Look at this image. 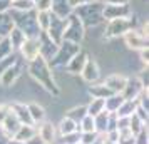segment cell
Returning <instances> with one entry per match:
<instances>
[{"instance_id":"33","label":"cell","mask_w":149,"mask_h":144,"mask_svg":"<svg viewBox=\"0 0 149 144\" xmlns=\"http://www.w3.org/2000/svg\"><path fill=\"white\" fill-rule=\"evenodd\" d=\"M14 52L15 50L10 45V40H8L7 37H0V61L8 57V55H12Z\"/></svg>"},{"instance_id":"53","label":"cell","mask_w":149,"mask_h":144,"mask_svg":"<svg viewBox=\"0 0 149 144\" xmlns=\"http://www.w3.org/2000/svg\"><path fill=\"white\" fill-rule=\"evenodd\" d=\"M77 144H81V143H77Z\"/></svg>"},{"instance_id":"49","label":"cell","mask_w":149,"mask_h":144,"mask_svg":"<svg viewBox=\"0 0 149 144\" xmlns=\"http://www.w3.org/2000/svg\"><path fill=\"white\" fill-rule=\"evenodd\" d=\"M7 144H25V143H22V141H17V139H14V137H10L7 141Z\"/></svg>"},{"instance_id":"37","label":"cell","mask_w":149,"mask_h":144,"mask_svg":"<svg viewBox=\"0 0 149 144\" xmlns=\"http://www.w3.org/2000/svg\"><path fill=\"white\" fill-rule=\"evenodd\" d=\"M17 59H19V54H17V52H14L12 55H8V57H5V59H2V61H0V74H2L7 67H10Z\"/></svg>"},{"instance_id":"27","label":"cell","mask_w":149,"mask_h":144,"mask_svg":"<svg viewBox=\"0 0 149 144\" xmlns=\"http://www.w3.org/2000/svg\"><path fill=\"white\" fill-rule=\"evenodd\" d=\"M136 107H137V101H129V99H124V102L119 106V109L116 112L117 117H131L134 114Z\"/></svg>"},{"instance_id":"36","label":"cell","mask_w":149,"mask_h":144,"mask_svg":"<svg viewBox=\"0 0 149 144\" xmlns=\"http://www.w3.org/2000/svg\"><path fill=\"white\" fill-rule=\"evenodd\" d=\"M117 144H134V134L131 131H122V132H119Z\"/></svg>"},{"instance_id":"39","label":"cell","mask_w":149,"mask_h":144,"mask_svg":"<svg viewBox=\"0 0 149 144\" xmlns=\"http://www.w3.org/2000/svg\"><path fill=\"white\" fill-rule=\"evenodd\" d=\"M52 0H35V10L37 12H50Z\"/></svg>"},{"instance_id":"8","label":"cell","mask_w":149,"mask_h":144,"mask_svg":"<svg viewBox=\"0 0 149 144\" xmlns=\"http://www.w3.org/2000/svg\"><path fill=\"white\" fill-rule=\"evenodd\" d=\"M122 42H124V45L129 49V50H132V52H139V50H142V49H148V35H144L141 32V29H131L129 32H126V34L121 37Z\"/></svg>"},{"instance_id":"3","label":"cell","mask_w":149,"mask_h":144,"mask_svg":"<svg viewBox=\"0 0 149 144\" xmlns=\"http://www.w3.org/2000/svg\"><path fill=\"white\" fill-rule=\"evenodd\" d=\"M72 14L82 22V25L87 27H97L99 24L104 22L102 19V3L99 2H91L89 0L87 3H84L81 7H77L72 10Z\"/></svg>"},{"instance_id":"48","label":"cell","mask_w":149,"mask_h":144,"mask_svg":"<svg viewBox=\"0 0 149 144\" xmlns=\"http://www.w3.org/2000/svg\"><path fill=\"white\" fill-rule=\"evenodd\" d=\"M104 3H131V0H104Z\"/></svg>"},{"instance_id":"20","label":"cell","mask_w":149,"mask_h":144,"mask_svg":"<svg viewBox=\"0 0 149 144\" xmlns=\"http://www.w3.org/2000/svg\"><path fill=\"white\" fill-rule=\"evenodd\" d=\"M57 126V132H59V136H65V134H70V132H75V131H79V126L75 121H72L70 117L64 116L59 121V122L55 124Z\"/></svg>"},{"instance_id":"9","label":"cell","mask_w":149,"mask_h":144,"mask_svg":"<svg viewBox=\"0 0 149 144\" xmlns=\"http://www.w3.org/2000/svg\"><path fill=\"white\" fill-rule=\"evenodd\" d=\"M131 3H102V19L104 22L112 20V19H121L132 15Z\"/></svg>"},{"instance_id":"42","label":"cell","mask_w":149,"mask_h":144,"mask_svg":"<svg viewBox=\"0 0 149 144\" xmlns=\"http://www.w3.org/2000/svg\"><path fill=\"white\" fill-rule=\"evenodd\" d=\"M139 81H141L142 87L144 89H149V72H148V67H142V70L139 72Z\"/></svg>"},{"instance_id":"35","label":"cell","mask_w":149,"mask_h":144,"mask_svg":"<svg viewBox=\"0 0 149 144\" xmlns=\"http://www.w3.org/2000/svg\"><path fill=\"white\" fill-rule=\"evenodd\" d=\"M144 127H148V124H144V122L141 121V119H137V117H136L134 114L129 117V131H131V132H132L134 136L137 134V132H139V131L144 129Z\"/></svg>"},{"instance_id":"41","label":"cell","mask_w":149,"mask_h":144,"mask_svg":"<svg viewBox=\"0 0 149 144\" xmlns=\"http://www.w3.org/2000/svg\"><path fill=\"white\" fill-rule=\"evenodd\" d=\"M134 116L137 117V119H141L144 124H148V119H149V111H146V109H142L141 106H137L136 107V111H134Z\"/></svg>"},{"instance_id":"40","label":"cell","mask_w":149,"mask_h":144,"mask_svg":"<svg viewBox=\"0 0 149 144\" xmlns=\"http://www.w3.org/2000/svg\"><path fill=\"white\" fill-rule=\"evenodd\" d=\"M97 137H99L97 132H81V141L79 143L81 144H92Z\"/></svg>"},{"instance_id":"55","label":"cell","mask_w":149,"mask_h":144,"mask_svg":"<svg viewBox=\"0 0 149 144\" xmlns=\"http://www.w3.org/2000/svg\"><path fill=\"white\" fill-rule=\"evenodd\" d=\"M44 144H45V143H44Z\"/></svg>"},{"instance_id":"28","label":"cell","mask_w":149,"mask_h":144,"mask_svg":"<svg viewBox=\"0 0 149 144\" xmlns=\"http://www.w3.org/2000/svg\"><path fill=\"white\" fill-rule=\"evenodd\" d=\"M86 109H87V114L92 117L97 116V114H101L102 111H106V107H104V99H94V97H91L89 104H86Z\"/></svg>"},{"instance_id":"50","label":"cell","mask_w":149,"mask_h":144,"mask_svg":"<svg viewBox=\"0 0 149 144\" xmlns=\"http://www.w3.org/2000/svg\"><path fill=\"white\" fill-rule=\"evenodd\" d=\"M92 144H104V143H102V137L99 136V137H97V139H95V141H94Z\"/></svg>"},{"instance_id":"34","label":"cell","mask_w":149,"mask_h":144,"mask_svg":"<svg viewBox=\"0 0 149 144\" xmlns=\"http://www.w3.org/2000/svg\"><path fill=\"white\" fill-rule=\"evenodd\" d=\"M79 126V131L81 132H95V127H94V117L92 116H86L82 119L81 122L77 124Z\"/></svg>"},{"instance_id":"18","label":"cell","mask_w":149,"mask_h":144,"mask_svg":"<svg viewBox=\"0 0 149 144\" xmlns=\"http://www.w3.org/2000/svg\"><path fill=\"white\" fill-rule=\"evenodd\" d=\"M27 109H29V114H30V121L34 126L37 124H40L42 121H45L47 119V111L45 107L39 102H29L27 104Z\"/></svg>"},{"instance_id":"52","label":"cell","mask_w":149,"mask_h":144,"mask_svg":"<svg viewBox=\"0 0 149 144\" xmlns=\"http://www.w3.org/2000/svg\"><path fill=\"white\" fill-rule=\"evenodd\" d=\"M91 2H99V3H104V0H91Z\"/></svg>"},{"instance_id":"21","label":"cell","mask_w":149,"mask_h":144,"mask_svg":"<svg viewBox=\"0 0 149 144\" xmlns=\"http://www.w3.org/2000/svg\"><path fill=\"white\" fill-rule=\"evenodd\" d=\"M35 134H37V127H35L34 124H20V127L17 129V132H15L12 137L17 139V141L25 143V141H29L30 137H34Z\"/></svg>"},{"instance_id":"24","label":"cell","mask_w":149,"mask_h":144,"mask_svg":"<svg viewBox=\"0 0 149 144\" xmlns=\"http://www.w3.org/2000/svg\"><path fill=\"white\" fill-rule=\"evenodd\" d=\"M89 96L91 97H94V99H107L112 92L104 86V82H94V84H91L89 86Z\"/></svg>"},{"instance_id":"12","label":"cell","mask_w":149,"mask_h":144,"mask_svg":"<svg viewBox=\"0 0 149 144\" xmlns=\"http://www.w3.org/2000/svg\"><path fill=\"white\" fill-rule=\"evenodd\" d=\"M37 127V136L40 137L45 144H55L57 143V137H59V132H57V126H55L52 121H42L40 124L35 126Z\"/></svg>"},{"instance_id":"43","label":"cell","mask_w":149,"mask_h":144,"mask_svg":"<svg viewBox=\"0 0 149 144\" xmlns=\"http://www.w3.org/2000/svg\"><path fill=\"white\" fill-rule=\"evenodd\" d=\"M137 54H139V61H141L142 67H148V64H149V47L139 50Z\"/></svg>"},{"instance_id":"1","label":"cell","mask_w":149,"mask_h":144,"mask_svg":"<svg viewBox=\"0 0 149 144\" xmlns=\"http://www.w3.org/2000/svg\"><path fill=\"white\" fill-rule=\"evenodd\" d=\"M27 65V72L29 76L34 79V82L37 86H40L42 89L45 90L47 94H50L52 97H59L61 96V87L55 81V76H54V70L52 67L49 65V62L37 55L34 61H30L25 64Z\"/></svg>"},{"instance_id":"17","label":"cell","mask_w":149,"mask_h":144,"mask_svg":"<svg viewBox=\"0 0 149 144\" xmlns=\"http://www.w3.org/2000/svg\"><path fill=\"white\" fill-rule=\"evenodd\" d=\"M39 45H40V54H39V55H40V57H44L47 62L54 57V54L57 52V47H59V45H57V44H54V42L50 40L47 35L44 34V32L39 35Z\"/></svg>"},{"instance_id":"29","label":"cell","mask_w":149,"mask_h":144,"mask_svg":"<svg viewBox=\"0 0 149 144\" xmlns=\"http://www.w3.org/2000/svg\"><path fill=\"white\" fill-rule=\"evenodd\" d=\"M10 10H15V12L35 10V0H14L12 5H10Z\"/></svg>"},{"instance_id":"38","label":"cell","mask_w":149,"mask_h":144,"mask_svg":"<svg viewBox=\"0 0 149 144\" xmlns=\"http://www.w3.org/2000/svg\"><path fill=\"white\" fill-rule=\"evenodd\" d=\"M134 144H149V134L148 127H144L142 131H139L134 136Z\"/></svg>"},{"instance_id":"30","label":"cell","mask_w":149,"mask_h":144,"mask_svg":"<svg viewBox=\"0 0 149 144\" xmlns=\"http://www.w3.org/2000/svg\"><path fill=\"white\" fill-rule=\"evenodd\" d=\"M65 116L70 117L72 121H75V122L79 124L84 117L87 116V109H86V106H74V107H70L65 112Z\"/></svg>"},{"instance_id":"54","label":"cell","mask_w":149,"mask_h":144,"mask_svg":"<svg viewBox=\"0 0 149 144\" xmlns=\"http://www.w3.org/2000/svg\"><path fill=\"white\" fill-rule=\"evenodd\" d=\"M12 2H14V0H12Z\"/></svg>"},{"instance_id":"31","label":"cell","mask_w":149,"mask_h":144,"mask_svg":"<svg viewBox=\"0 0 149 144\" xmlns=\"http://www.w3.org/2000/svg\"><path fill=\"white\" fill-rule=\"evenodd\" d=\"M14 27V22H12V17L10 14H0V37H7L8 32Z\"/></svg>"},{"instance_id":"32","label":"cell","mask_w":149,"mask_h":144,"mask_svg":"<svg viewBox=\"0 0 149 144\" xmlns=\"http://www.w3.org/2000/svg\"><path fill=\"white\" fill-rule=\"evenodd\" d=\"M35 17H37V24H39L40 32H45L47 27H49V24H50L52 14H50V12H37V10H35Z\"/></svg>"},{"instance_id":"51","label":"cell","mask_w":149,"mask_h":144,"mask_svg":"<svg viewBox=\"0 0 149 144\" xmlns=\"http://www.w3.org/2000/svg\"><path fill=\"white\" fill-rule=\"evenodd\" d=\"M104 144H117V143H112V141H102Z\"/></svg>"},{"instance_id":"11","label":"cell","mask_w":149,"mask_h":144,"mask_svg":"<svg viewBox=\"0 0 149 144\" xmlns=\"http://www.w3.org/2000/svg\"><path fill=\"white\" fill-rule=\"evenodd\" d=\"M79 76H81V79L84 82H87V84L99 82V79H101V65H99V62L95 61L94 57L89 55V59L86 61Z\"/></svg>"},{"instance_id":"4","label":"cell","mask_w":149,"mask_h":144,"mask_svg":"<svg viewBox=\"0 0 149 144\" xmlns=\"http://www.w3.org/2000/svg\"><path fill=\"white\" fill-rule=\"evenodd\" d=\"M136 15H129V17H121V19H112V20H107L106 27H104V34L102 37L106 40H114V39H119L122 35L129 32L131 29L136 27Z\"/></svg>"},{"instance_id":"45","label":"cell","mask_w":149,"mask_h":144,"mask_svg":"<svg viewBox=\"0 0 149 144\" xmlns=\"http://www.w3.org/2000/svg\"><path fill=\"white\" fill-rule=\"evenodd\" d=\"M8 111H10V104H0V124L8 114Z\"/></svg>"},{"instance_id":"2","label":"cell","mask_w":149,"mask_h":144,"mask_svg":"<svg viewBox=\"0 0 149 144\" xmlns=\"http://www.w3.org/2000/svg\"><path fill=\"white\" fill-rule=\"evenodd\" d=\"M8 14L12 17L14 27L20 29L27 39H37V37L42 34L40 29H39V24H37L35 10H30V12H15V10H8Z\"/></svg>"},{"instance_id":"46","label":"cell","mask_w":149,"mask_h":144,"mask_svg":"<svg viewBox=\"0 0 149 144\" xmlns=\"http://www.w3.org/2000/svg\"><path fill=\"white\" fill-rule=\"evenodd\" d=\"M89 0H67V3H69V7L72 8H77V7H81V5H84V3H87Z\"/></svg>"},{"instance_id":"23","label":"cell","mask_w":149,"mask_h":144,"mask_svg":"<svg viewBox=\"0 0 149 144\" xmlns=\"http://www.w3.org/2000/svg\"><path fill=\"white\" fill-rule=\"evenodd\" d=\"M109 117H111V112H107V111H102L101 114L94 116V127H95V132H97L99 136L107 132Z\"/></svg>"},{"instance_id":"16","label":"cell","mask_w":149,"mask_h":144,"mask_svg":"<svg viewBox=\"0 0 149 144\" xmlns=\"http://www.w3.org/2000/svg\"><path fill=\"white\" fill-rule=\"evenodd\" d=\"M144 87H142L141 81H139V77H127V82H126V87L122 90L121 94L124 99H129V101H136L137 96L141 94Z\"/></svg>"},{"instance_id":"22","label":"cell","mask_w":149,"mask_h":144,"mask_svg":"<svg viewBox=\"0 0 149 144\" xmlns=\"http://www.w3.org/2000/svg\"><path fill=\"white\" fill-rule=\"evenodd\" d=\"M50 12L57 17H61V19H67L69 15L72 14V8L69 7L67 0H52Z\"/></svg>"},{"instance_id":"5","label":"cell","mask_w":149,"mask_h":144,"mask_svg":"<svg viewBox=\"0 0 149 144\" xmlns=\"http://www.w3.org/2000/svg\"><path fill=\"white\" fill-rule=\"evenodd\" d=\"M81 45L77 44H72V42L62 40L57 47V52L54 54V57L49 61V65L52 67V70H59V69H65V65L69 64V61L74 57L79 50H81Z\"/></svg>"},{"instance_id":"47","label":"cell","mask_w":149,"mask_h":144,"mask_svg":"<svg viewBox=\"0 0 149 144\" xmlns=\"http://www.w3.org/2000/svg\"><path fill=\"white\" fill-rule=\"evenodd\" d=\"M25 144H44V141H42L40 137H39L37 134H35L34 137H30L29 141H25Z\"/></svg>"},{"instance_id":"13","label":"cell","mask_w":149,"mask_h":144,"mask_svg":"<svg viewBox=\"0 0 149 144\" xmlns=\"http://www.w3.org/2000/svg\"><path fill=\"white\" fill-rule=\"evenodd\" d=\"M17 54H19V57H20L25 64L30 62V61H34L35 57L40 54L39 37H37V39H25V42H24L20 45V49L17 50Z\"/></svg>"},{"instance_id":"6","label":"cell","mask_w":149,"mask_h":144,"mask_svg":"<svg viewBox=\"0 0 149 144\" xmlns=\"http://www.w3.org/2000/svg\"><path fill=\"white\" fill-rule=\"evenodd\" d=\"M84 39H86V27L82 25V22L74 14H70L67 17V24H65V29H64L62 40H67V42L81 45Z\"/></svg>"},{"instance_id":"10","label":"cell","mask_w":149,"mask_h":144,"mask_svg":"<svg viewBox=\"0 0 149 144\" xmlns=\"http://www.w3.org/2000/svg\"><path fill=\"white\" fill-rule=\"evenodd\" d=\"M50 14H52V12H50ZM65 24H67V19H61V17H57V15L52 14V17H50V24H49L47 30H45L44 34L47 35L54 44L59 45V44L62 42V37H64Z\"/></svg>"},{"instance_id":"26","label":"cell","mask_w":149,"mask_h":144,"mask_svg":"<svg viewBox=\"0 0 149 144\" xmlns=\"http://www.w3.org/2000/svg\"><path fill=\"white\" fill-rule=\"evenodd\" d=\"M122 102H124V97H122V94H111L107 99H104V107H106V111H107V112L116 114V112H117V109H119V106H121Z\"/></svg>"},{"instance_id":"14","label":"cell","mask_w":149,"mask_h":144,"mask_svg":"<svg viewBox=\"0 0 149 144\" xmlns=\"http://www.w3.org/2000/svg\"><path fill=\"white\" fill-rule=\"evenodd\" d=\"M102 82H104V86H106L112 94H121L122 90H124V87H126L127 76H124L121 72H114V74H109Z\"/></svg>"},{"instance_id":"19","label":"cell","mask_w":149,"mask_h":144,"mask_svg":"<svg viewBox=\"0 0 149 144\" xmlns=\"http://www.w3.org/2000/svg\"><path fill=\"white\" fill-rule=\"evenodd\" d=\"M2 127H3V131H5V134H7L8 137H12L15 132H17V129L20 127V121H19L17 116L12 112V109L8 111V114L5 116V119L2 121Z\"/></svg>"},{"instance_id":"7","label":"cell","mask_w":149,"mask_h":144,"mask_svg":"<svg viewBox=\"0 0 149 144\" xmlns=\"http://www.w3.org/2000/svg\"><path fill=\"white\" fill-rule=\"evenodd\" d=\"M24 65H25V62L19 57L10 67L5 69V70L0 74V87H5V89H7V87H14L15 84H17V81H19L22 77V74H24Z\"/></svg>"},{"instance_id":"15","label":"cell","mask_w":149,"mask_h":144,"mask_svg":"<svg viewBox=\"0 0 149 144\" xmlns=\"http://www.w3.org/2000/svg\"><path fill=\"white\" fill-rule=\"evenodd\" d=\"M87 59H89V54L84 50V49H81V50L69 61V64L65 65V70H67L70 76H79Z\"/></svg>"},{"instance_id":"25","label":"cell","mask_w":149,"mask_h":144,"mask_svg":"<svg viewBox=\"0 0 149 144\" xmlns=\"http://www.w3.org/2000/svg\"><path fill=\"white\" fill-rule=\"evenodd\" d=\"M7 39L10 40V45H12V49H14L15 52L20 49V45L25 42V35H24V32H22L20 29H17V27H12V30L8 32V35H7Z\"/></svg>"},{"instance_id":"44","label":"cell","mask_w":149,"mask_h":144,"mask_svg":"<svg viewBox=\"0 0 149 144\" xmlns=\"http://www.w3.org/2000/svg\"><path fill=\"white\" fill-rule=\"evenodd\" d=\"M10 5H12V0H0V14H7L10 10Z\"/></svg>"}]
</instances>
